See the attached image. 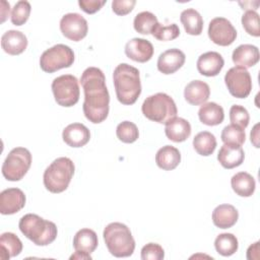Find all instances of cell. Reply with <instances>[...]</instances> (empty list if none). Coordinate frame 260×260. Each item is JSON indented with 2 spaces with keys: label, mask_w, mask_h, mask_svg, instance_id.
<instances>
[{
  "label": "cell",
  "mask_w": 260,
  "mask_h": 260,
  "mask_svg": "<svg viewBox=\"0 0 260 260\" xmlns=\"http://www.w3.org/2000/svg\"><path fill=\"white\" fill-rule=\"evenodd\" d=\"M239 212L232 204H220L212 211L213 224L219 229H230L236 224Z\"/></svg>",
  "instance_id": "603a6c76"
},
{
  "label": "cell",
  "mask_w": 260,
  "mask_h": 260,
  "mask_svg": "<svg viewBox=\"0 0 260 260\" xmlns=\"http://www.w3.org/2000/svg\"><path fill=\"white\" fill-rule=\"evenodd\" d=\"M259 242L252 244L247 250V259L258 260L259 259Z\"/></svg>",
  "instance_id": "b9f144b4"
},
{
  "label": "cell",
  "mask_w": 260,
  "mask_h": 260,
  "mask_svg": "<svg viewBox=\"0 0 260 260\" xmlns=\"http://www.w3.org/2000/svg\"><path fill=\"white\" fill-rule=\"evenodd\" d=\"M155 162L159 169L172 171L181 162V153L175 146L165 145L157 150L155 154Z\"/></svg>",
  "instance_id": "cb8c5ba5"
},
{
  "label": "cell",
  "mask_w": 260,
  "mask_h": 260,
  "mask_svg": "<svg viewBox=\"0 0 260 260\" xmlns=\"http://www.w3.org/2000/svg\"><path fill=\"white\" fill-rule=\"evenodd\" d=\"M135 4V0H114L112 1V10L117 15H126L133 10Z\"/></svg>",
  "instance_id": "ab89813d"
},
{
  "label": "cell",
  "mask_w": 260,
  "mask_h": 260,
  "mask_svg": "<svg viewBox=\"0 0 260 260\" xmlns=\"http://www.w3.org/2000/svg\"><path fill=\"white\" fill-rule=\"evenodd\" d=\"M259 124H256L251 131V142L254 144L255 147H259V130H258Z\"/></svg>",
  "instance_id": "ee69618b"
},
{
  "label": "cell",
  "mask_w": 260,
  "mask_h": 260,
  "mask_svg": "<svg viewBox=\"0 0 260 260\" xmlns=\"http://www.w3.org/2000/svg\"><path fill=\"white\" fill-rule=\"evenodd\" d=\"M245 158V152L240 145L223 144L217 154L218 162L224 169H234L242 165Z\"/></svg>",
  "instance_id": "44dd1931"
},
{
  "label": "cell",
  "mask_w": 260,
  "mask_h": 260,
  "mask_svg": "<svg viewBox=\"0 0 260 260\" xmlns=\"http://www.w3.org/2000/svg\"><path fill=\"white\" fill-rule=\"evenodd\" d=\"M242 25L244 29L253 37L260 36V27H259V14L254 10H247L242 15Z\"/></svg>",
  "instance_id": "8d00e7d4"
},
{
  "label": "cell",
  "mask_w": 260,
  "mask_h": 260,
  "mask_svg": "<svg viewBox=\"0 0 260 260\" xmlns=\"http://www.w3.org/2000/svg\"><path fill=\"white\" fill-rule=\"evenodd\" d=\"M74 62L73 50L64 44H57L46 51L40 57L41 69L47 73H53L63 68L70 67Z\"/></svg>",
  "instance_id": "ba28073f"
},
{
  "label": "cell",
  "mask_w": 260,
  "mask_h": 260,
  "mask_svg": "<svg viewBox=\"0 0 260 260\" xmlns=\"http://www.w3.org/2000/svg\"><path fill=\"white\" fill-rule=\"evenodd\" d=\"M116 135L118 139L124 143H133L139 137L137 126L130 121H123L118 124L116 128Z\"/></svg>",
  "instance_id": "836d02e7"
},
{
  "label": "cell",
  "mask_w": 260,
  "mask_h": 260,
  "mask_svg": "<svg viewBox=\"0 0 260 260\" xmlns=\"http://www.w3.org/2000/svg\"><path fill=\"white\" fill-rule=\"evenodd\" d=\"M157 22V18L152 12L142 11L135 15L133 26L137 32L141 35H149Z\"/></svg>",
  "instance_id": "1f68e13d"
},
{
  "label": "cell",
  "mask_w": 260,
  "mask_h": 260,
  "mask_svg": "<svg viewBox=\"0 0 260 260\" xmlns=\"http://www.w3.org/2000/svg\"><path fill=\"white\" fill-rule=\"evenodd\" d=\"M151 35L158 41H173L180 36V28L176 23L161 25L159 22H157L156 25L153 27Z\"/></svg>",
  "instance_id": "d590c367"
},
{
  "label": "cell",
  "mask_w": 260,
  "mask_h": 260,
  "mask_svg": "<svg viewBox=\"0 0 260 260\" xmlns=\"http://www.w3.org/2000/svg\"><path fill=\"white\" fill-rule=\"evenodd\" d=\"M220 138L224 144H235L241 146L246 140V134L243 128L231 124L222 129Z\"/></svg>",
  "instance_id": "d6a6232c"
},
{
  "label": "cell",
  "mask_w": 260,
  "mask_h": 260,
  "mask_svg": "<svg viewBox=\"0 0 260 260\" xmlns=\"http://www.w3.org/2000/svg\"><path fill=\"white\" fill-rule=\"evenodd\" d=\"M105 244L109 252L117 257H129L135 249V240L130 229L122 222L109 223L103 233Z\"/></svg>",
  "instance_id": "277c9868"
},
{
  "label": "cell",
  "mask_w": 260,
  "mask_h": 260,
  "mask_svg": "<svg viewBox=\"0 0 260 260\" xmlns=\"http://www.w3.org/2000/svg\"><path fill=\"white\" fill-rule=\"evenodd\" d=\"M214 247L219 255L229 257L238 251L239 242L235 235L231 233H223L216 237L214 241Z\"/></svg>",
  "instance_id": "4dcf8cb0"
},
{
  "label": "cell",
  "mask_w": 260,
  "mask_h": 260,
  "mask_svg": "<svg viewBox=\"0 0 260 260\" xmlns=\"http://www.w3.org/2000/svg\"><path fill=\"white\" fill-rule=\"evenodd\" d=\"M107 0H79L78 5L81 10H83L87 14H93L98 12L105 4Z\"/></svg>",
  "instance_id": "60d3db41"
},
{
  "label": "cell",
  "mask_w": 260,
  "mask_h": 260,
  "mask_svg": "<svg viewBox=\"0 0 260 260\" xmlns=\"http://www.w3.org/2000/svg\"><path fill=\"white\" fill-rule=\"evenodd\" d=\"M30 165V151L25 147H15L9 151L2 165V175L8 181H19L26 175Z\"/></svg>",
  "instance_id": "52a82bcc"
},
{
  "label": "cell",
  "mask_w": 260,
  "mask_h": 260,
  "mask_svg": "<svg viewBox=\"0 0 260 260\" xmlns=\"http://www.w3.org/2000/svg\"><path fill=\"white\" fill-rule=\"evenodd\" d=\"M60 30L65 38L73 42H79L86 37L88 24L81 14L70 12L62 16L60 20Z\"/></svg>",
  "instance_id": "8fae6325"
},
{
  "label": "cell",
  "mask_w": 260,
  "mask_h": 260,
  "mask_svg": "<svg viewBox=\"0 0 260 260\" xmlns=\"http://www.w3.org/2000/svg\"><path fill=\"white\" fill-rule=\"evenodd\" d=\"M224 60L222 56L214 51L206 52L199 56L196 62V67L201 75L212 77L216 76L223 68Z\"/></svg>",
  "instance_id": "2e32d148"
},
{
  "label": "cell",
  "mask_w": 260,
  "mask_h": 260,
  "mask_svg": "<svg viewBox=\"0 0 260 260\" xmlns=\"http://www.w3.org/2000/svg\"><path fill=\"white\" fill-rule=\"evenodd\" d=\"M193 147L198 154L208 156L216 148V138L211 132L201 131L193 138Z\"/></svg>",
  "instance_id": "f546056e"
},
{
  "label": "cell",
  "mask_w": 260,
  "mask_h": 260,
  "mask_svg": "<svg viewBox=\"0 0 260 260\" xmlns=\"http://www.w3.org/2000/svg\"><path fill=\"white\" fill-rule=\"evenodd\" d=\"M74 171V164L69 157L56 158L44 172L43 181L46 189L56 194L65 191L71 182Z\"/></svg>",
  "instance_id": "5b68a950"
},
{
  "label": "cell",
  "mask_w": 260,
  "mask_h": 260,
  "mask_svg": "<svg viewBox=\"0 0 260 260\" xmlns=\"http://www.w3.org/2000/svg\"><path fill=\"white\" fill-rule=\"evenodd\" d=\"M231 185L234 192L241 197L252 196L256 188L255 179L247 172L235 174L231 179Z\"/></svg>",
  "instance_id": "484cf974"
},
{
  "label": "cell",
  "mask_w": 260,
  "mask_h": 260,
  "mask_svg": "<svg viewBox=\"0 0 260 260\" xmlns=\"http://www.w3.org/2000/svg\"><path fill=\"white\" fill-rule=\"evenodd\" d=\"M113 81L118 101L126 106L133 105L141 93L139 70L127 63L119 64L113 72Z\"/></svg>",
  "instance_id": "7a4b0ae2"
},
{
  "label": "cell",
  "mask_w": 260,
  "mask_h": 260,
  "mask_svg": "<svg viewBox=\"0 0 260 260\" xmlns=\"http://www.w3.org/2000/svg\"><path fill=\"white\" fill-rule=\"evenodd\" d=\"M51 87L56 103L62 107H72L79 101V81L71 74L56 77L52 81Z\"/></svg>",
  "instance_id": "9c48e42d"
},
{
  "label": "cell",
  "mask_w": 260,
  "mask_h": 260,
  "mask_svg": "<svg viewBox=\"0 0 260 260\" xmlns=\"http://www.w3.org/2000/svg\"><path fill=\"white\" fill-rule=\"evenodd\" d=\"M99 244L98 236L90 229L79 230L73 238V247L75 251H82L88 254L92 253Z\"/></svg>",
  "instance_id": "4316f807"
},
{
  "label": "cell",
  "mask_w": 260,
  "mask_h": 260,
  "mask_svg": "<svg viewBox=\"0 0 260 260\" xmlns=\"http://www.w3.org/2000/svg\"><path fill=\"white\" fill-rule=\"evenodd\" d=\"M70 259H91L90 254L86 253V252H82V251H75L74 254H72L70 256Z\"/></svg>",
  "instance_id": "f6af8a7d"
},
{
  "label": "cell",
  "mask_w": 260,
  "mask_h": 260,
  "mask_svg": "<svg viewBox=\"0 0 260 260\" xmlns=\"http://www.w3.org/2000/svg\"><path fill=\"white\" fill-rule=\"evenodd\" d=\"M153 52L152 44L145 39L133 38L125 45L126 56L135 62L145 63L149 61L153 56Z\"/></svg>",
  "instance_id": "5bb4252c"
},
{
  "label": "cell",
  "mask_w": 260,
  "mask_h": 260,
  "mask_svg": "<svg viewBox=\"0 0 260 260\" xmlns=\"http://www.w3.org/2000/svg\"><path fill=\"white\" fill-rule=\"evenodd\" d=\"M186 56L183 51L173 48L162 52L157 59V69L162 74H173L185 63Z\"/></svg>",
  "instance_id": "9a60e30c"
},
{
  "label": "cell",
  "mask_w": 260,
  "mask_h": 260,
  "mask_svg": "<svg viewBox=\"0 0 260 260\" xmlns=\"http://www.w3.org/2000/svg\"><path fill=\"white\" fill-rule=\"evenodd\" d=\"M63 141L71 147H82L90 139L89 129L81 123H72L66 126L62 132Z\"/></svg>",
  "instance_id": "e0dca14e"
},
{
  "label": "cell",
  "mask_w": 260,
  "mask_h": 260,
  "mask_svg": "<svg viewBox=\"0 0 260 260\" xmlns=\"http://www.w3.org/2000/svg\"><path fill=\"white\" fill-rule=\"evenodd\" d=\"M25 195L19 188H8L0 193V212L10 215L18 212L25 205Z\"/></svg>",
  "instance_id": "4fadbf2b"
},
{
  "label": "cell",
  "mask_w": 260,
  "mask_h": 260,
  "mask_svg": "<svg viewBox=\"0 0 260 260\" xmlns=\"http://www.w3.org/2000/svg\"><path fill=\"white\" fill-rule=\"evenodd\" d=\"M165 258L162 247L156 243H148L141 249L142 260H161Z\"/></svg>",
  "instance_id": "f35d334b"
},
{
  "label": "cell",
  "mask_w": 260,
  "mask_h": 260,
  "mask_svg": "<svg viewBox=\"0 0 260 260\" xmlns=\"http://www.w3.org/2000/svg\"><path fill=\"white\" fill-rule=\"evenodd\" d=\"M141 111L148 120L159 124H166L169 120L177 117L178 113L174 100L165 92L147 96L141 106Z\"/></svg>",
  "instance_id": "8992f818"
},
{
  "label": "cell",
  "mask_w": 260,
  "mask_h": 260,
  "mask_svg": "<svg viewBox=\"0 0 260 260\" xmlns=\"http://www.w3.org/2000/svg\"><path fill=\"white\" fill-rule=\"evenodd\" d=\"M230 120L232 124L245 129L249 125L250 115L243 106L234 105L230 109Z\"/></svg>",
  "instance_id": "74e56055"
},
{
  "label": "cell",
  "mask_w": 260,
  "mask_h": 260,
  "mask_svg": "<svg viewBox=\"0 0 260 260\" xmlns=\"http://www.w3.org/2000/svg\"><path fill=\"white\" fill-rule=\"evenodd\" d=\"M190 123L180 117H175L166 123L165 133L168 139L174 142H183L191 135Z\"/></svg>",
  "instance_id": "7402d4cb"
},
{
  "label": "cell",
  "mask_w": 260,
  "mask_h": 260,
  "mask_svg": "<svg viewBox=\"0 0 260 260\" xmlns=\"http://www.w3.org/2000/svg\"><path fill=\"white\" fill-rule=\"evenodd\" d=\"M260 59L259 49L251 44H243L238 46L232 54L233 62L245 69L253 67Z\"/></svg>",
  "instance_id": "d6986e66"
},
{
  "label": "cell",
  "mask_w": 260,
  "mask_h": 260,
  "mask_svg": "<svg viewBox=\"0 0 260 260\" xmlns=\"http://www.w3.org/2000/svg\"><path fill=\"white\" fill-rule=\"evenodd\" d=\"M208 37L216 45L226 47L232 45L237 38V30L232 22L224 17L211 19L208 25Z\"/></svg>",
  "instance_id": "7c38bea8"
},
{
  "label": "cell",
  "mask_w": 260,
  "mask_h": 260,
  "mask_svg": "<svg viewBox=\"0 0 260 260\" xmlns=\"http://www.w3.org/2000/svg\"><path fill=\"white\" fill-rule=\"evenodd\" d=\"M210 95L209 85L202 80L190 81L184 89V98L190 105L199 106L207 102Z\"/></svg>",
  "instance_id": "ffe728a7"
},
{
  "label": "cell",
  "mask_w": 260,
  "mask_h": 260,
  "mask_svg": "<svg viewBox=\"0 0 260 260\" xmlns=\"http://www.w3.org/2000/svg\"><path fill=\"white\" fill-rule=\"evenodd\" d=\"M224 83L230 93L238 99L247 98L252 89V79L249 71L239 66L232 67L226 71Z\"/></svg>",
  "instance_id": "30bf717a"
},
{
  "label": "cell",
  "mask_w": 260,
  "mask_h": 260,
  "mask_svg": "<svg viewBox=\"0 0 260 260\" xmlns=\"http://www.w3.org/2000/svg\"><path fill=\"white\" fill-rule=\"evenodd\" d=\"M80 83L84 91L82 110L85 118L93 124L104 122L110 110V94L105 74L100 68L88 67L82 72Z\"/></svg>",
  "instance_id": "6da1fadb"
},
{
  "label": "cell",
  "mask_w": 260,
  "mask_h": 260,
  "mask_svg": "<svg viewBox=\"0 0 260 260\" xmlns=\"http://www.w3.org/2000/svg\"><path fill=\"white\" fill-rule=\"evenodd\" d=\"M198 117L201 123L207 126H216L222 123L224 119V112L221 106L216 103H204L199 111Z\"/></svg>",
  "instance_id": "d4e9b609"
},
{
  "label": "cell",
  "mask_w": 260,
  "mask_h": 260,
  "mask_svg": "<svg viewBox=\"0 0 260 260\" xmlns=\"http://www.w3.org/2000/svg\"><path fill=\"white\" fill-rule=\"evenodd\" d=\"M180 20L188 35H201L203 29V18L197 10L193 8H187L183 10L180 15Z\"/></svg>",
  "instance_id": "f1b7e54d"
},
{
  "label": "cell",
  "mask_w": 260,
  "mask_h": 260,
  "mask_svg": "<svg viewBox=\"0 0 260 260\" xmlns=\"http://www.w3.org/2000/svg\"><path fill=\"white\" fill-rule=\"evenodd\" d=\"M9 12H10V5L8 2L2 0L1 1V9H0V13H1V22H4L7 18V16H9Z\"/></svg>",
  "instance_id": "7bdbcfd3"
},
{
  "label": "cell",
  "mask_w": 260,
  "mask_h": 260,
  "mask_svg": "<svg viewBox=\"0 0 260 260\" xmlns=\"http://www.w3.org/2000/svg\"><path fill=\"white\" fill-rule=\"evenodd\" d=\"M20 232L37 246H47L53 243L58 234L57 225L35 213L24 214L18 222Z\"/></svg>",
  "instance_id": "3957f363"
},
{
  "label": "cell",
  "mask_w": 260,
  "mask_h": 260,
  "mask_svg": "<svg viewBox=\"0 0 260 260\" xmlns=\"http://www.w3.org/2000/svg\"><path fill=\"white\" fill-rule=\"evenodd\" d=\"M1 47L3 51L9 55H19L25 51L27 47V39L23 32L10 29L2 35Z\"/></svg>",
  "instance_id": "ac0fdd59"
},
{
  "label": "cell",
  "mask_w": 260,
  "mask_h": 260,
  "mask_svg": "<svg viewBox=\"0 0 260 260\" xmlns=\"http://www.w3.org/2000/svg\"><path fill=\"white\" fill-rule=\"evenodd\" d=\"M30 10H31V6L28 1L20 0L16 2L14 7L12 8L11 17H10L12 24L16 26H20L24 24L29 17Z\"/></svg>",
  "instance_id": "e575fe53"
},
{
  "label": "cell",
  "mask_w": 260,
  "mask_h": 260,
  "mask_svg": "<svg viewBox=\"0 0 260 260\" xmlns=\"http://www.w3.org/2000/svg\"><path fill=\"white\" fill-rule=\"evenodd\" d=\"M0 257L3 260H7L11 257L19 255L22 251V243L20 239L13 233L6 232L0 237Z\"/></svg>",
  "instance_id": "83f0119b"
}]
</instances>
